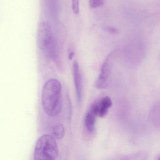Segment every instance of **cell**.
<instances>
[{
	"mask_svg": "<svg viewBox=\"0 0 160 160\" xmlns=\"http://www.w3.org/2000/svg\"><path fill=\"white\" fill-rule=\"evenodd\" d=\"M113 53L110 54L107 56L105 62L102 64L101 68L100 73L96 84V87L98 88H104L107 86L108 83L110 68H111V59Z\"/></svg>",
	"mask_w": 160,
	"mask_h": 160,
	"instance_id": "cell-4",
	"label": "cell"
},
{
	"mask_svg": "<svg viewBox=\"0 0 160 160\" xmlns=\"http://www.w3.org/2000/svg\"><path fill=\"white\" fill-rule=\"evenodd\" d=\"M102 29L104 31L108 32L109 34H117L118 33V30L113 26H109V25H104L102 26Z\"/></svg>",
	"mask_w": 160,
	"mask_h": 160,
	"instance_id": "cell-12",
	"label": "cell"
},
{
	"mask_svg": "<svg viewBox=\"0 0 160 160\" xmlns=\"http://www.w3.org/2000/svg\"><path fill=\"white\" fill-rule=\"evenodd\" d=\"M72 8L74 14L78 15L79 13V0H72Z\"/></svg>",
	"mask_w": 160,
	"mask_h": 160,
	"instance_id": "cell-11",
	"label": "cell"
},
{
	"mask_svg": "<svg viewBox=\"0 0 160 160\" xmlns=\"http://www.w3.org/2000/svg\"><path fill=\"white\" fill-rule=\"evenodd\" d=\"M73 72L77 99L78 103H80L82 99V87L79 66L78 62L76 61H74L73 64Z\"/></svg>",
	"mask_w": 160,
	"mask_h": 160,
	"instance_id": "cell-6",
	"label": "cell"
},
{
	"mask_svg": "<svg viewBox=\"0 0 160 160\" xmlns=\"http://www.w3.org/2000/svg\"><path fill=\"white\" fill-rule=\"evenodd\" d=\"M95 113L92 108L90 107L88 111L87 112L85 116V126L88 132L93 133L95 131V124H96V117Z\"/></svg>",
	"mask_w": 160,
	"mask_h": 160,
	"instance_id": "cell-7",
	"label": "cell"
},
{
	"mask_svg": "<svg viewBox=\"0 0 160 160\" xmlns=\"http://www.w3.org/2000/svg\"><path fill=\"white\" fill-rule=\"evenodd\" d=\"M112 102L109 97L105 96L98 102L93 104L91 108L97 116L103 117L107 114Z\"/></svg>",
	"mask_w": 160,
	"mask_h": 160,
	"instance_id": "cell-5",
	"label": "cell"
},
{
	"mask_svg": "<svg viewBox=\"0 0 160 160\" xmlns=\"http://www.w3.org/2000/svg\"><path fill=\"white\" fill-rule=\"evenodd\" d=\"M45 112L51 116H56L62 109V85L59 81L51 79L44 85L41 96Z\"/></svg>",
	"mask_w": 160,
	"mask_h": 160,
	"instance_id": "cell-1",
	"label": "cell"
},
{
	"mask_svg": "<svg viewBox=\"0 0 160 160\" xmlns=\"http://www.w3.org/2000/svg\"><path fill=\"white\" fill-rule=\"evenodd\" d=\"M65 133L64 127L62 124H58L53 127L52 130V136L55 139L61 140L63 138Z\"/></svg>",
	"mask_w": 160,
	"mask_h": 160,
	"instance_id": "cell-9",
	"label": "cell"
},
{
	"mask_svg": "<svg viewBox=\"0 0 160 160\" xmlns=\"http://www.w3.org/2000/svg\"><path fill=\"white\" fill-rule=\"evenodd\" d=\"M58 145L51 135H44L38 140L34 151V159L37 160H55L58 157Z\"/></svg>",
	"mask_w": 160,
	"mask_h": 160,
	"instance_id": "cell-3",
	"label": "cell"
},
{
	"mask_svg": "<svg viewBox=\"0 0 160 160\" xmlns=\"http://www.w3.org/2000/svg\"><path fill=\"white\" fill-rule=\"evenodd\" d=\"M74 55H75V53H74V52L72 51L70 52V53L68 54V58H69V60H72L74 57Z\"/></svg>",
	"mask_w": 160,
	"mask_h": 160,
	"instance_id": "cell-13",
	"label": "cell"
},
{
	"mask_svg": "<svg viewBox=\"0 0 160 160\" xmlns=\"http://www.w3.org/2000/svg\"><path fill=\"white\" fill-rule=\"evenodd\" d=\"M37 43L38 49L48 58L56 59L57 45L51 27L46 22L39 23L38 27Z\"/></svg>",
	"mask_w": 160,
	"mask_h": 160,
	"instance_id": "cell-2",
	"label": "cell"
},
{
	"mask_svg": "<svg viewBox=\"0 0 160 160\" xmlns=\"http://www.w3.org/2000/svg\"><path fill=\"white\" fill-rule=\"evenodd\" d=\"M158 159L160 160V156H159V158Z\"/></svg>",
	"mask_w": 160,
	"mask_h": 160,
	"instance_id": "cell-14",
	"label": "cell"
},
{
	"mask_svg": "<svg viewBox=\"0 0 160 160\" xmlns=\"http://www.w3.org/2000/svg\"><path fill=\"white\" fill-rule=\"evenodd\" d=\"M149 117L153 126L160 129V101L153 105L149 113Z\"/></svg>",
	"mask_w": 160,
	"mask_h": 160,
	"instance_id": "cell-8",
	"label": "cell"
},
{
	"mask_svg": "<svg viewBox=\"0 0 160 160\" xmlns=\"http://www.w3.org/2000/svg\"><path fill=\"white\" fill-rule=\"evenodd\" d=\"M105 0H89V5L93 8H98L103 5Z\"/></svg>",
	"mask_w": 160,
	"mask_h": 160,
	"instance_id": "cell-10",
	"label": "cell"
}]
</instances>
